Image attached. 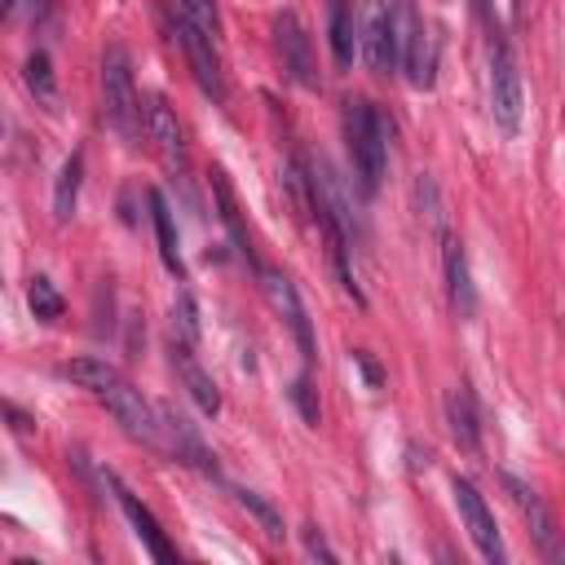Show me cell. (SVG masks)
<instances>
[{"instance_id":"cell-1","label":"cell","mask_w":565,"mask_h":565,"mask_svg":"<svg viewBox=\"0 0 565 565\" xmlns=\"http://www.w3.org/2000/svg\"><path fill=\"white\" fill-rule=\"evenodd\" d=\"M66 380H75L79 388H88L97 402H106V411L124 424V433L150 450H163V428H159V406L141 397V388H132L110 362L102 358H75L62 366Z\"/></svg>"},{"instance_id":"cell-2","label":"cell","mask_w":565,"mask_h":565,"mask_svg":"<svg viewBox=\"0 0 565 565\" xmlns=\"http://www.w3.org/2000/svg\"><path fill=\"white\" fill-rule=\"evenodd\" d=\"M388 128H384V115L362 102V97H349L344 102V150H349V163H353V177H358V190L362 194H375L380 190V177H384V159H388Z\"/></svg>"},{"instance_id":"cell-3","label":"cell","mask_w":565,"mask_h":565,"mask_svg":"<svg viewBox=\"0 0 565 565\" xmlns=\"http://www.w3.org/2000/svg\"><path fill=\"white\" fill-rule=\"evenodd\" d=\"M102 115H106V124L128 146L141 141V97H137L132 62H128V49L124 44H110L102 53Z\"/></svg>"},{"instance_id":"cell-4","label":"cell","mask_w":565,"mask_h":565,"mask_svg":"<svg viewBox=\"0 0 565 565\" xmlns=\"http://www.w3.org/2000/svg\"><path fill=\"white\" fill-rule=\"evenodd\" d=\"M486 57H490V71H486V84H490V115L494 124L512 137L521 128V110H525V93H521V71H516V57L508 49V40L490 26V40H486Z\"/></svg>"},{"instance_id":"cell-5","label":"cell","mask_w":565,"mask_h":565,"mask_svg":"<svg viewBox=\"0 0 565 565\" xmlns=\"http://www.w3.org/2000/svg\"><path fill=\"white\" fill-rule=\"evenodd\" d=\"M393 40H397V71L415 88H433V35L415 0H393Z\"/></svg>"},{"instance_id":"cell-6","label":"cell","mask_w":565,"mask_h":565,"mask_svg":"<svg viewBox=\"0 0 565 565\" xmlns=\"http://www.w3.org/2000/svg\"><path fill=\"white\" fill-rule=\"evenodd\" d=\"M358 53L375 75L397 71V40H393V4L388 0H366V13L358 22Z\"/></svg>"},{"instance_id":"cell-7","label":"cell","mask_w":565,"mask_h":565,"mask_svg":"<svg viewBox=\"0 0 565 565\" xmlns=\"http://www.w3.org/2000/svg\"><path fill=\"white\" fill-rule=\"evenodd\" d=\"M260 282H265V296H269L274 313H278V318L287 322V331L296 335L305 366H313V358H318V340H313V327H309V313H305V305H300L296 282H291L282 269H260Z\"/></svg>"},{"instance_id":"cell-8","label":"cell","mask_w":565,"mask_h":565,"mask_svg":"<svg viewBox=\"0 0 565 565\" xmlns=\"http://www.w3.org/2000/svg\"><path fill=\"white\" fill-rule=\"evenodd\" d=\"M172 35L181 40V53L199 79V88L212 97V102H225V71H221V57H216V40H207L194 22H185L181 13L172 18Z\"/></svg>"},{"instance_id":"cell-9","label":"cell","mask_w":565,"mask_h":565,"mask_svg":"<svg viewBox=\"0 0 565 565\" xmlns=\"http://www.w3.org/2000/svg\"><path fill=\"white\" fill-rule=\"evenodd\" d=\"M141 132L146 141L159 150V159L172 168V172H185L190 154H185V132L177 124V110L163 102V93H150L146 106H141Z\"/></svg>"},{"instance_id":"cell-10","label":"cell","mask_w":565,"mask_h":565,"mask_svg":"<svg viewBox=\"0 0 565 565\" xmlns=\"http://www.w3.org/2000/svg\"><path fill=\"white\" fill-rule=\"evenodd\" d=\"M455 503H459V516H463V525H468V534H472V543H477V552L490 561V565H499L503 561V539H499V525H494V512L486 508V499H481V490L468 481V477H455Z\"/></svg>"},{"instance_id":"cell-11","label":"cell","mask_w":565,"mask_h":565,"mask_svg":"<svg viewBox=\"0 0 565 565\" xmlns=\"http://www.w3.org/2000/svg\"><path fill=\"white\" fill-rule=\"evenodd\" d=\"M274 40H278V53H282V66L287 75L300 84V88H318V62H313V44H309V31L305 22L282 9L278 22H274Z\"/></svg>"},{"instance_id":"cell-12","label":"cell","mask_w":565,"mask_h":565,"mask_svg":"<svg viewBox=\"0 0 565 565\" xmlns=\"http://www.w3.org/2000/svg\"><path fill=\"white\" fill-rule=\"evenodd\" d=\"M106 486L115 490V503L124 508V516H128L132 534H137V539L146 543V552H150L154 561L172 565V561H177V547L168 543V534H163V525L154 521V512H150V508H146V503H141V499H137V494H132V490H128V486H124V481H119L115 472H106Z\"/></svg>"},{"instance_id":"cell-13","label":"cell","mask_w":565,"mask_h":565,"mask_svg":"<svg viewBox=\"0 0 565 565\" xmlns=\"http://www.w3.org/2000/svg\"><path fill=\"white\" fill-rule=\"evenodd\" d=\"M159 428H163V450H168V455H177V459H185L190 468L216 477V455L203 446V437L194 433V424H190L177 406H159Z\"/></svg>"},{"instance_id":"cell-14","label":"cell","mask_w":565,"mask_h":565,"mask_svg":"<svg viewBox=\"0 0 565 565\" xmlns=\"http://www.w3.org/2000/svg\"><path fill=\"white\" fill-rule=\"evenodd\" d=\"M503 486H508V494H512V503L525 512V521H530V534L539 539V547H543V556L547 561H565V547H561V534H556V521H552V512L543 508V499L525 486V481H516V477H503Z\"/></svg>"},{"instance_id":"cell-15","label":"cell","mask_w":565,"mask_h":565,"mask_svg":"<svg viewBox=\"0 0 565 565\" xmlns=\"http://www.w3.org/2000/svg\"><path fill=\"white\" fill-rule=\"evenodd\" d=\"M212 199H216V216H221V225L230 230L234 252H238V256H243L252 269H260L256 247H252V230H247L243 207H238V199H234V190H230V181H225V172H221V168H212Z\"/></svg>"},{"instance_id":"cell-16","label":"cell","mask_w":565,"mask_h":565,"mask_svg":"<svg viewBox=\"0 0 565 565\" xmlns=\"http://www.w3.org/2000/svg\"><path fill=\"white\" fill-rule=\"evenodd\" d=\"M441 260H446V291H450V309L459 318H472L477 313V291H472V274H468V256H463V243L441 234Z\"/></svg>"},{"instance_id":"cell-17","label":"cell","mask_w":565,"mask_h":565,"mask_svg":"<svg viewBox=\"0 0 565 565\" xmlns=\"http://www.w3.org/2000/svg\"><path fill=\"white\" fill-rule=\"evenodd\" d=\"M446 424H450V437L459 450H468V455L481 450V424H477V402H472L468 384H455L446 393Z\"/></svg>"},{"instance_id":"cell-18","label":"cell","mask_w":565,"mask_h":565,"mask_svg":"<svg viewBox=\"0 0 565 565\" xmlns=\"http://www.w3.org/2000/svg\"><path fill=\"white\" fill-rule=\"evenodd\" d=\"M172 366H177V375H181L185 393L199 402V411H203V415H216V411H221V393H216L212 375H207V371L194 362V349H190V344L172 340Z\"/></svg>"},{"instance_id":"cell-19","label":"cell","mask_w":565,"mask_h":565,"mask_svg":"<svg viewBox=\"0 0 565 565\" xmlns=\"http://www.w3.org/2000/svg\"><path fill=\"white\" fill-rule=\"evenodd\" d=\"M146 203H150V221H154V238H159V260L168 265L172 278H185V260H181V247H177V225H172L168 199L159 190H150Z\"/></svg>"},{"instance_id":"cell-20","label":"cell","mask_w":565,"mask_h":565,"mask_svg":"<svg viewBox=\"0 0 565 565\" xmlns=\"http://www.w3.org/2000/svg\"><path fill=\"white\" fill-rule=\"evenodd\" d=\"M331 57H335V66H353V57H358L353 0H331Z\"/></svg>"},{"instance_id":"cell-21","label":"cell","mask_w":565,"mask_h":565,"mask_svg":"<svg viewBox=\"0 0 565 565\" xmlns=\"http://www.w3.org/2000/svg\"><path fill=\"white\" fill-rule=\"evenodd\" d=\"M79 181H84V150H75V154L62 163V172H57V185H53V216H57V221H71V216H75Z\"/></svg>"},{"instance_id":"cell-22","label":"cell","mask_w":565,"mask_h":565,"mask_svg":"<svg viewBox=\"0 0 565 565\" xmlns=\"http://www.w3.org/2000/svg\"><path fill=\"white\" fill-rule=\"evenodd\" d=\"M22 79H26V88L35 93V102L53 110V102H57V79H53V62H49V53H44V49H35V53L26 57Z\"/></svg>"},{"instance_id":"cell-23","label":"cell","mask_w":565,"mask_h":565,"mask_svg":"<svg viewBox=\"0 0 565 565\" xmlns=\"http://www.w3.org/2000/svg\"><path fill=\"white\" fill-rule=\"evenodd\" d=\"M26 305H31V313L40 318V322H57L62 318V309H66V300H62V291L40 274V278H31V287H26Z\"/></svg>"},{"instance_id":"cell-24","label":"cell","mask_w":565,"mask_h":565,"mask_svg":"<svg viewBox=\"0 0 565 565\" xmlns=\"http://www.w3.org/2000/svg\"><path fill=\"white\" fill-rule=\"evenodd\" d=\"M234 499H238V503H243V508H247V512L260 521V530H265L269 539H282V512H278V508H274V503H269L260 490L238 486V490H234Z\"/></svg>"},{"instance_id":"cell-25","label":"cell","mask_w":565,"mask_h":565,"mask_svg":"<svg viewBox=\"0 0 565 565\" xmlns=\"http://www.w3.org/2000/svg\"><path fill=\"white\" fill-rule=\"evenodd\" d=\"M172 340H181V344H199V309H194V296L190 291H177V300H172Z\"/></svg>"},{"instance_id":"cell-26","label":"cell","mask_w":565,"mask_h":565,"mask_svg":"<svg viewBox=\"0 0 565 565\" xmlns=\"http://www.w3.org/2000/svg\"><path fill=\"white\" fill-rule=\"evenodd\" d=\"M415 203H419V216L437 230V234H446V212H441V194H437V181L428 177V172H419L415 177Z\"/></svg>"},{"instance_id":"cell-27","label":"cell","mask_w":565,"mask_h":565,"mask_svg":"<svg viewBox=\"0 0 565 565\" xmlns=\"http://www.w3.org/2000/svg\"><path fill=\"white\" fill-rule=\"evenodd\" d=\"M177 13L185 22H194L207 40H221V13H216V0H177Z\"/></svg>"},{"instance_id":"cell-28","label":"cell","mask_w":565,"mask_h":565,"mask_svg":"<svg viewBox=\"0 0 565 565\" xmlns=\"http://www.w3.org/2000/svg\"><path fill=\"white\" fill-rule=\"evenodd\" d=\"M291 402H296V411H300V419H305L309 428L322 424V406H318V388H313V380H309V366H305V375L291 380Z\"/></svg>"},{"instance_id":"cell-29","label":"cell","mask_w":565,"mask_h":565,"mask_svg":"<svg viewBox=\"0 0 565 565\" xmlns=\"http://www.w3.org/2000/svg\"><path fill=\"white\" fill-rule=\"evenodd\" d=\"M305 547H309V556H318V561H327V565L335 561V552L327 547V539L318 534V525H305Z\"/></svg>"},{"instance_id":"cell-30","label":"cell","mask_w":565,"mask_h":565,"mask_svg":"<svg viewBox=\"0 0 565 565\" xmlns=\"http://www.w3.org/2000/svg\"><path fill=\"white\" fill-rule=\"evenodd\" d=\"M353 362H358V366H362V371H366V380H371V384H380V366H375V362H371V358H366V353H362V349H358V353H353Z\"/></svg>"},{"instance_id":"cell-31","label":"cell","mask_w":565,"mask_h":565,"mask_svg":"<svg viewBox=\"0 0 565 565\" xmlns=\"http://www.w3.org/2000/svg\"><path fill=\"white\" fill-rule=\"evenodd\" d=\"M13 9H18V0H0V22H4V18L13 13Z\"/></svg>"},{"instance_id":"cell-32","label":"cell","mask_w":565,"mask_h":565,"mask_svg":"<svg viewBox=\"0 0 565 565\" xmlns=\"http://www.w3.org/2000/svg\"><path fill=\"white\" fill-rule=\"evenodd\" d=\"M477 9H481V13L490 18V9H494V0H477Z\"/></svg>"}]
</instances>
